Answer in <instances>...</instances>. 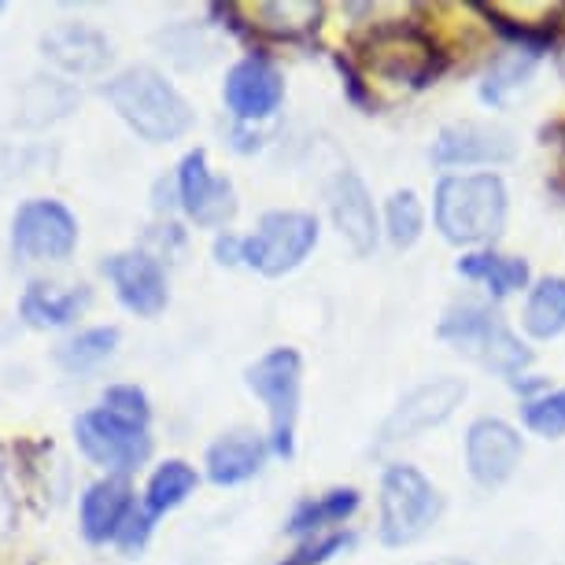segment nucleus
I'll use <instances>...</instances> for the list:
<instances>
[{
    "instance_id": "29",
    "label": "nucleus",
    "mask_w": 565,
    "mask_h": 565,
    "mask_svg": "<svg viewBox=\"0 0 565 565\" xmlns=\"http://www.w3.org/2000/svg\"><path fill=\"white\" fill-rule=\"evenodd\" d=\"M104 407L111 414H119V418L134 422V425H148L152 418V407H148V396L137 385H111L104 392Z\"/></svg>"
},
{
    "instance_id": "10",
    "label": "nucleus",
    "mask_w": 565,
    "mask_h": 565,
    "mask_svg": "<svg viewBox=\"0 0 565 565\" xmlns=\"http://www.w3.org/2000/svg\"><path fill=\"white\" fill-rule=\"evenodd\" d=\"M78 248V218L60 200H26L12 218V252L30 263H60Z\"/></svg>"
},
{
    "instance_id": "34",
    "label": "nucleus",
    "mask_w": 565,
    "mask_h": 565,
    "mask_svg": "<svg viewBox=\"0 0 565 565\" xmlns=\"http://www.w3.org/2000/svg\"><path fill=\"white\" fill-rule=\"evenodd\" d=\"M0 12H4V0H0Z\"/></svg>"
},
{
    "instance_id": "9",
    "label": "nucleus",
    "mask_w": 565,
    "mask_h": 565,
    "mask_svg": "<svg viewBox=\"0 0 565 565\" xmlns=\"http://www.w3.org/2000/svg\"><path fill=\"white\" fill-rule=\"evenodd\" d=\"M466 381L462 377H436V381H425L414 392H407L385 422H381L377 429V451H388V447H396L403 440H414V436L436 429V425H444L451 414L462 407L466 399Z\"/></svg>"
},
{
    "instance_id": "14",
    "label": "nucleus",
    "mask_w": 565,
    "mask_h": 565,
    "mask_svg": "<svg viewBox=\"0 0 565 565\" xmlns=\"http://www.w3.org/2000/svg\"><path fill=\"white\" fill-rule=\"evenodd\" d=\"M514 152V134L492 122H451L433 141L436 167H492L510 163Z\"/></svg>"
},
{
    "instance_id": "17",
    "label": "nucleus",
    "mask_w": 565,
    "mask_h": 565,
    "mask_svg": "<svg viewBox=\"0 0 565 565\" xmlns=\"http://www.w3.org/2000/svg\"><path fill=\"white\" fill-rule=\"evenodd\" d=\"M134 488L126 477H100L97 484L85 488L82 503H78V525L82 536L89 543H108L122 532L126 518L134 514Z\"/></svg>"
},
{
    "instance_id": "27",
    "label": "nucleus",
    "mask_w": 565,
    "mask_h": 565,
    "mask_svg": "<svg viewBox=\"0 0 565 565\" xmlns=\"http://www.w3.org/2000/svg\"><path fill=\"white\" fill-rule=\"evenodd\" d=\"M385 226H388V241L396 248H414L425 230V211H422V200L403 189V193H392L388 207H385Z\"/></svg>"
},
{
    "instance_id": "15",
    "label": "nucleus",
    "mask_w": 565,
    "mask_h": 565,
    "mask_svg": "<svg viewBox=\"0 0 565 565\" xmlns=\"http://www.w3.org/2000/svg\"><path fill=\"white\" fill-rule=\"evenodd\" d=\"M104 277L115 285V296L126 311L141 315V318H156L163 315V307L170 300L167 292V274L152 255L145 252H119L111 259H104Z\"/></svg>"
},
{
    "instance_id": "8",
    "label": "nucleus",
    "mask_w": 565,
    "mask_h": 565,
    "mask_svg": "<svg viewBox=\"0 0 565 565\" xmlns=\"http://www.w3.org/2000/svg\"><path fill=\"white\" fill-rule=\"evenodd\" d=\"M74 440L89 462L104 466L115 477H126L130 469L145 466L152 455L148 425H134L111 414L108 407H93L74 418Z\"/></svg>"
},
{
    "instance_id": "3",
    "label": "nucleus",
    "mask_w": 565,
    "mask_h": 565,
    "mask_svg": "<svg viewBox=\"0 0 565 565\" xmlns=\"http://www.w3.org/2000/svg\"><path fill=\"white\" fill-rule=\"evenodd\" d=\"M444 514V495L422 469L392 462L381 477V543L385 547H411L429 532Z\"/></svg>"
},
{
    "instance_id": "19",
    "label": "nucleus",
    "mask_w": 565,
    "mask_h": 565,
    "mask_svg": "<svg viewBox=\"0 0 565 565\" xmlns=\"http://www.w3.org/2000/svg\"><path fill=\"white\" fill-rule=\"evenodd\" d=\"M89 300H93V292L85 289V285H78V289H71V292H56V289H49V285L34 281V285H26L23 300H19V315H23V322L30 329H63L89 307Z\"/></svg>"
},
{
    "instance_id": "13",
    "label": "nucleus",
    "mask_w": 565,
    "mask_h": 565,
    "mask_svg": "<svg viewBox=\"0 0 565 565\" xmlns=\"http://www.w3.org/2000/svg\"><path fill=\"white\" fill-rule=\"evenodd\" d=\"M222 100H226V108L237 122H259L281 108L285 82L266 56H244L230 67L226 85H222Z\"/></svg>"
},
{
    "instance_id": "33",
    "label": "nucleus",
    "mask_w": 565,
    "mask_h": 565,
    "mask_svg": "<svg viewBox=\"0 0 565 565\" xmlns=\"http://www.w3.org/2000/svg\"><path fill=\"white\" fill-rule=\"evenodd\" d=\"M422 565H473L469 558H433V562H422Z\"/></svg>"
},
{
    "instance_id": "1",
    "label": "nucleus",
    "mask_w": 565,
    "mask_h": 565,
    "mask_svg": "<svg viewBox=\"0 0 565 565\" xmlns=\"http://www.w3.org/2000/svg\"><path fill=\"white\" fill-rule=\"evenodd\" d=\"M104 97L115 115L148 145H170L193 130V104L178 93V85L156 67H126L104 85Z\"/></svg>"
},
{
    "instance_id": "12",
    "label": "nucleus",
    "mask_w": 565,
    "mask_h": 565,
    "mask_svg": "<svg viewBox=\"0 0 565 565\" xmlns=\"http://www.w3.org/2000/svg\"><path fill=\"white\" fill-rule=\"evenodd\" d=\"M525 455L521 433L499 418H477L466 433V466L481 488H499L514 477V469Z\"/></svg>"
},
{
    "instance_id": "18",
    "label": "nucleus",
    "mask_w": 565,
    "mask_h": 565,
    "mask_svg": "<svg viewBox=\"0 0 565 565\" xmlns=\"http://www.w3.org/2000/svg\"><path fill=\"white\" fill-rule=\"evenodd\" d=\"M266 455H270V444H266L259 433L233 429L207 447V458H204L207 481L218 484V488H233V484L252 481V477L263 469Z\"/></svg>"
},
{
    "instance_id": "5",
    "label": "nucleus",
    "mask_w": 565,
    "mask_h": 565,
    "mask_svg": "<svg viewBox=\"0 0 565 565\" xmlns=\"http://www.w3.org/2000/svg\"><path fill=\"white\" fill-rule=\"evenodd\" d=\"M359 49L370 74L396 85H411V89H422L444 71V52L436 49V41L407 23L373 26Z\"/></svg>"
},
{
    "instance_id": "11",
    "label": "nucleus",
    "mask_w": 565,
    "mask_h": 565,
    "mask_svg": "<svg viewBox=\"0 0 565 565\" xmlns=\"http://www.w3.org/2000/svg\"><path fill=\"white\" fill-rule=\"evenodd\" d=\"M178 200L185 207V215L204 230H218L237 215V196L226 178H218L207 167L204 148H193L178 163Z\"/></svg>"
},
{
    "instance_id": "21",
    "label": "nucleus",
    "mask_w": 565,
    "mask_h": 565,
    "mask_svg": "<svg viewBox=\"0 0 565 565\" xmlns=\"http://www.w3.org/2000/svg\"><path fill=\"white\" fill-rule=\"evenodd\" d=\"M196 484H200L196 469L189 466V462H181V458H170V462H163L152 477H148V484H145V503H141V507H145V514H148V518H163V514H170V510L181 507L189 495L196 492Z\"/></svg>"
},
{
    "instance_id": "35",
    "label": "nucleus",
    "mask_w": 565,
    "mask_h": 565,
    "mask_svg": "<svg viewBox=\"0 0 565 565\" xmlns=\"http://www.w3.org/2000/svg\"><path fill=\"white\" fill-rule=\"evenodd\" d=\"M562 67H565V56H562Z\"/></svg>"
},
{
    "instance_id": "4",
    "label": "nucleus",
    "mask_w": 565,
    "mask_h": 565,
    "mask_svg": "<svg viewBox=\"0 0 565 565\" xmlns=\"http://www.w3.org/2000/svg\"><path fill=\"white\" fill-rule=\"evenodd\" d=\"M440 340L455 344L462 355L484 362L488 370L503 373L510 381L532 362V351L514 337V329L499 318V311H492V307H484V303L447 307V315L440 322Z\"/></svg>"
},
{
    "instance_id": "6",
    "label": "nucleus",
    "mask_w": 565,
    "mask_h": 565,
    "mask_svg": "<svg viewBox=\"0 0 565 565\" xmlns=\"http://www.w3.org/2000/svg\"><path fill=\"white\" fill-rule=\"evenodd\" d=\"M248 388L270 411V447L281 458L296 455V418H300V385H303V362L292 348L266 351L259 362H252L244 373Z\"/></svg>"
},
{
    "instance_id": "25",
    "label": "nucleus",
    "mask_w": 565,
    "mask_h": 565,
    "mask_svg": "<svg viewBox=\"0 0 565 565\" xmlns=\"http://www.w3.org/2000/svg\"><path fill=\"white\" fill-rule=\"evenodd\" d=\"M536 63H540L536 52H525V49L499 56V60L492 63V67H488L484 82H481V100H484V104H492V108H503L510 93L521 89V85H525V82L532 78Z\"/></svg>"
},
{
    "instance_id": "30",
    "label": "nucleus",
    "mask_w": 565,
    "mask_h": 565,
    "mask_svg": "<svg viewBox=\"0 0 565 565\" xmlns=\"http://www.w3.org/2000/svg\"><path fill=\"white\" fill-rule=\"evenodd\" d=\"M348 547H351V536H348V532H333V536H326V540L307 543V547H300L285 565H326L329 558H333V554L348 551Z\"/></svg>"
},
{
    "instance_id": "26",
    "label": "nucleus",
    "mask_w": 565,
    "mask_h": 565,
    "mask_svg": "<svg viewBox=\"0 0 565 565\" xmlns=\"http://www.w3.org/2000/svg\"><path fill=\"white\" fill-rule=\"evenodd\" d=\"M255 19H259V23H252V26H259L274 38L296 41V38H307L311 30H318L322 8L303 4V0H285V4H259L255 8Z\"/></svg>"
},
{
    "instance_id": "23",
    "label": "nucleus",
    "mask_w": 565,
    "mask_h": 565,
    "mask_svg": "<svg viewBox=\"0 0 565 565\" xmlns=\"http://www.w3.org/2000/svg\"><path fill=\"white\" fill-rule=\"evenodd\" d=\"M521 326L536 340H554L558 333H565V277H543L536 289L529 292Z\"/></svg>"
},
{
    "instance_id": "24",
    "label": "nucleus",
    "mask_w": 565,
    "mask_h": 565,
    "mask_svg": "<svg viewBox=\"0 0 565 565\" xmlns=\"http://www.w3.org/2000/svg\"><path fill=\"white\" fill-rule=\"evenodd\" d=\"M119 348V329L115 326H97V329H85V333L71 337L67 344L56 348V362L67 373H89L97 370L100 362H108Z\"/></svg>"
},
{
    "instance_id": "20",
    "label": "nucleus",
    "mask_w": 565,
    "mask_h": 565,
    "mask_svg": "<svg viewBox=\"0 0 565 565\" xmlns=\"http://www.w3.org/2000/svg\"><path fill=\"white\" fill-rule=\"evenodd\" d=\"M458 274L469 277V281L488 285V292H492L495 300H503V296L529 285V263L514 259V255H495V252L462 255V259H458Z\"/></svg>"
},
{
    "instance_id": "28",
    "label": "nucleus",
    "mask_w": 565,
    "mask_h": 565,
    "mask_svg": "<svg viewBox=\"0 0 565 565\" xmlns=\"http://www.w3.org/2000/svg\"><path fill=\"white\" fill-rule=\"evenodd\" d=\"M525 425L532 433L547 436V440L565 436V388L547 392V396H540V399H529L525 403Z\"/></svg>"
},
{
    "instance_id": "7",
    "label": "nucleus",
    "mask_w": 565,
    "mask_h": 565,
    "mask_svg": "<svg viewBox=\"0 0 565 565\" xmlns=\"http://www.w3.org/2000/svg\"><path fill=\"white\" fill-rule=\"evenodd\" d=\"M318 244V218L303 211H266L259 230L241 244V263L266 277L296 270Z\"/></svg>"
},
{
    "instance_id": "2",
    "label": "nucleus",
    "mask_w": 565,
    "mask_h": 565,
    "mask_svg": "<svg viewBox=\"0 0 565 565\" xmlns=\"http://www.w3.org/2000/svg\"><path fill=\"white\" fill-rule=\"evenodd\" d=\"M436 230L451 244H488L507 226V185L503 178L484 174H447L436 185L433 200Z\"/></svg>"
},
{
    "instance_id": "32",
    "label": "nucleus",
    "mask_w": 565,
    "mask_h": 565,
    "mask_svg": "<svg viewBox=\"0 0 565 565\" xmlns=\"http://www.w3.org/2000/svg\"><path fill=\"white\" fill-rule=\"evenodd\" d=\"M241 244H244V237L222 233V237L215 241V259H218L222 266H241Z\"/></svg>"
},
{
    "instance_id": "16",
    "label": "nucleus",
    "mask_w": 565,
    "mask_h": 565,
    "mask_svg": "<svg viewBox=\"0 0 565 565\" xmlns=\"http://www.w3.org/2000/svg\"><path fill=\"white\" fill-rule=\"evenodd\" d=\"M329 207H333V222L340 237L351 244L355 255H370L377 248V211H373L370 189L355 170H340L329 193Z\"/></svg>"
},
{
    "instance_id": "22",
    "label": "nucleus",
    "mask_w": 565,
    "mask_h": 565,
    "mask_svg": "<svg viewBox=\"0 0 565 565\" xmlns=\"http://www.w3.org/2000/svg\"><path fill=\"white\" fill-rule=\"evenodd\" d=\"M359 510V492L355 488H333V492L307 499L292 510L289 529L292 536H311V532H322L329 525H344V521Z\"/></svg>"
},
{
    "instance_id": "31",
    "label": "nucleus",
    "mask_w": 565,
    "mask_h": 565,
    "mask_svg": "<svg viewBox=\"0 0 565 565\" xmlns=\"http://www.w3.org/2000/svg\"><path fill=\"white\" fill-rule=\"evenodd\" d=\"M152 529H156V518H148L145 507H134V514L126 518V525L119 536H115V543H119L126 554H141L145 543L152 540Z\"/></svg>"
}]
</instances>
